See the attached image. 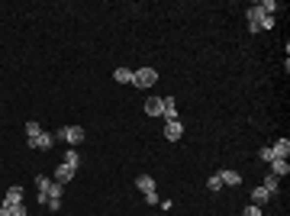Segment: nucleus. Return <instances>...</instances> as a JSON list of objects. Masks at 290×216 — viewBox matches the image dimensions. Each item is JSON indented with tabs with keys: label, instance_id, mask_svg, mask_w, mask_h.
<instances>
[{
	"label": "nucleus",
	"instance_id": "nucleus-1",
	"mask_svg": "<svg viewBox=\"0 0 290 216\" xmlns=\"http://www.w3.org/2000/svg\"><path fill=\"white\" fill-rule=\"evenodd\" d=\"M55 139H65L71 148H74V145L84 142V129H81V126H61V129L55 132Z\"/></svg>",
	"mask_w": 290,
	"mask_h": 216
},
{
	"label": "nucleus",
	"instance_id": "nucleus-2",
	"mask_svg": "<svg viewBox=\"0 0 290 216\" xmlns=\"http://www.w3.org/2000/svg\"><path fill=\"white\" fill-rule=\"evenodd\" d=\"M155 81H158L155 68H139V71H132V84H136V87H152Z\"/></svg>",
	"mask_w": 290,
	"mask_h": 216
},
{
	"label": "nucleus",
	"instance_id": "nucleus-3",
	"mask_svg": "<svg viewBox=\"0 0 290 216\" xmlns=\"http://www.w3.org/2000/svg\"><path fill=\"white\" fill-rule=\"evenodd\" d=\"M181 136H184V123H181V120H165V139L177 142Z\"/></svg>",
	"mask_w": 290,
	"mask_h": 216
},
{
	"label": "nucleus",
	"instance_id": "nucleus-4",
	"mask_svg": "<svg viewBox=\"0 0 290 216\" xmlns=\"http://www.w3.org/2000/svg\"><path fill=\"white\" fill-rule=\"evenodd\" d=\"M52 132H39V136H32V139H26V145L29 148H42V152H46V148H52Z\"/></svg>",
	"mask_w": 290,
	"mask_h": 216
},
{
	"label": "nucleus",
	"instance_id": "nucleus-5",
	"mask_svg": "<svg viewBox=\"0 0 290 216\" xmlns=\"http://www.w3.org/2000/svg\"><path fill=\"white\" fill-rule=\"evenodd\" d=\"M216 174H219L222 187H239V184H242V174H239V171H232V168H222V171H216Z\"/></svg>",
	"mask_w": 290,
	"mask_h": 216
},
{
	"label": "nucleus",
	"instance_id": "nucleus-6",
	"mask_svg": "<svg viewBox=\"0 0 290 216\" xmlns=\"http://www.w3.org/2000/svg\"><path fill=\"white\" fill-rule=\"evenodd\" d=\"M36 187H39V203H48V187H52V181H48L46 174H36Z\"/></svg>",
	"mask_w": 290,
	"mask_h": 216
},
{
	"label": "nucleus",
	"instance_id": "nucleus-7",
	"mask_svg": "<svg viewBox=\"0 0 290 216\" xmlns=\"http://www.w3.org/2000/svg\"><path fill=\"white\" fill-rule=\"evenodd\" d=\"M145 113L148 116H161L165 113V100H161V97H148V100H145Z\"/></svg>",
	"mask_w": 290,
	"mask_h": 216
},
{
	"label": "nucleus",
	"instance_id": "nucleus-8",
	"mask_svg": "<svg viewBox=\"0 0 290 216\" xmlns=\"http://www.w3.org/2000/svg\"><path fill=\"white\" fill-rule=\"evenodd\" d=\"M261 23H265V13H261L258 7H252V10H248V29L258 32V29H261Z\"/></svg>",
	"mask_w": 290,
	"mask_h": 216
},
{
	"label": "nucleus",
	"instance_id": "nucleus-9",
	"mask_svg": "<svg viewBox=\"0 0 290 216\" xmlns=\"http://www.w3.org/2000/svg\"><path fill=\"white\" fill-rule=\"evenodd\" d=\"M74 174H77V171H74V168H68V165H58V168H55V181H58V184H68Z\"/></svg>",
	"mask_w": 290,
	"mask_h": 216
},
{
	"label": "nucleus",
	"instance_id": "nucleus-10",
	"mask_svg": "<svg viewBox=\"0 0 290 216\" xmlns=\"http://www.w3.org/2000/svg\"><path fill=\"white\" fill-rule=\"evenodd\" d=\"M287 171H290L287 158H274V162H271V174H274V178H287Z\"/></svg>",
	"mask_w": 290,
	"mask_h": 216
},
{
	"label": "nucleus",
	"instance_id": "nucleus-11",
	"mask_svg": "<svg viewBox=\"0 0 290 216\" xmlns=\"http://www.w3.org/2000/svg\"><path fill=\"white\" fill-rule=\"evenodd\" d=\"M165 120H181V113H177V100L174 97H165Z\"/></svg>",
	"mask_w": 290,
	"mask_h": 216
},
{
	"label": "nucleus",
	"instance_id": "nucleus-12",
	"mask_svg": "<svg viewBox=\"0 0 290 216\" xmlns=\"http://www.w3.org/2000/svg\"><path fill=\"white\" fill-rule=\"evenodd\" d=\"M136 187H139L142 193H152V191H155V178H152V174H139V178H136Z\"/></svg>",
	"mask_w": 290,
	"mask_h": 216
},
{
	"label": "nucleus",
	"instance_id": "nucleus-13",
	"mask_svg": "<svg viewBox=\"0 0 290 216\" xmlns=\"http://www.w3.org/2000/svg\"><path fill=\"white\" fill-rule=\"evenodd\" d=\"M271 148H274V155H277V158H287V155H290V139H277Z\"/></svg>",
	"mask_w": 290,
	"mask_h": 216
},
{
	"label": "nucleus",
	"instance_id": "nucleus-14",
	"mask_svg": "<svg viewBox=\"0 0 290 216\" xmlns=\"http://www.w3.org/2000/svg\"><path fill=\"white\" fill-rule=\"evenodd\" d=\"M3 203H23V187H10L7 197H3Z\"/></svg>",
	"mask_w": 290,
	"mask_h": 216
},
{
	"label": "nucleus",
	"instance_id": "nucleus-15",
	"mask_svg": "<svg viewBox=\"0 0 290 216\" xmlns=\"http://www.w3.org/2000/svg\"><path fill=\"white\" fill-rule=\"evenodd\" d=\"M261 187H265L267 193H274L277 187H281V178H274V174H271V171H267V174H265V184H261Z\"/></svg>",
	"mask_w": 290,
	"mask_h": 216
},
{
	"label": "nucleus",
	"instance_id": "nucleus-16",
	"mask_svg": "<svg viewBox=\"0 0 290 216\" xmlns=\"http://www.w3.org/2000/svg\"><path fill=\"white\" fill-rule=\"evenodd\" d=\"M113 77L120 81V84H132V71H129V68H116Z\"/></svg>",
	"mask_w": 290,
	"mask_h": 216
},
{
	"label": "nucleus",
	"instance_id": "nucleus-17",
	"mask_svg": "<svg viewBox=\"0 0 290 216\" xmlns=\"http://www.w3.org/2000/svg\"><path fill=\"white\" fill-rule=\"evenodd\" d=\"M267 197H271V193H267L265 187H255V191H252V203H255V207H261V203H265Z\"/></svg>",
	"mask_w": 290,
	"mask_h": 216
},
{
	"label": "nucleus",
	"instance_id": "nucleus-18",
	"mask_svg": "<svg viewBox=\"0 0 290 216\" xmlns=\"http://www.w3.org/2000/svg\"><path fill=\"white\" fill-rule=\"evenodd\" d=\"M65 165H68V168H74V171H77V165H81V158H77V152H74V148H71V152L65 155Z\"/></svg>",
	"mask_w": 290,
	"mask_h": 216
},
{
	"label": "nucleus",
	"instance_id": "nucleus-19",
	"mask_svg": "<svg viewBox=\"0 0 290 216\" xmlns=\"http://www.w3.org/2000/svg\"><path fill=\"white\" fill-rule=\"evenodd\" d=\"M261 162H267V165H271V162H274V158H277V155H274V148H271V145H265V148H261Z\"/></svg>",
	"mask_w": 290,
	"mask_h": 216
},
{
	"label": "nucleus",
	"instance_id": "nucleus-20",
	"mask_svg": "<svg viewBox=\"0 0 290 216\" xmlns=\"http://www.w3.org/2000/svg\"><path fill=\"white\" fill-rule=\"evenodd\" d=\"M61 191H65V184H58V181H55V184L48 187V200H52V197H55V200H61Z\"/></svg>",
	"mask_w": 290,
	"mask_h": 216
},
{
	"label": "nucleus",
	"instance_id": "nucleus-21",
	"mask_svg": "<svg viewBox=\"0 0 290 216\" xmlns=\"http://www.w3.org/2000/svg\"><path fill=\"white\" fill-rule=\"evenodd\" d=\"M39 132H42V129H39V123H36V120H29V123H26V139H32V136H39Z\"/></svg>",
	"mask_w": 290,
	"mask_h": 216
},
{
	"label": "nucleus",
	"instance_id": "nucleus-22",
	"mask_svg": "<svg viewBox=\"0 0 290 216\" xmlns=\"http://www.w3.org/2000/svg\"><path fill=\"white\" fill-rule=\"evenodd\" d=\"M206 187H210V191H222V181H219V174H213V178L206 181Z\"/></svg>",
	"mask_w": 290,
	"mask_h": 216
},
{
	"label": "nucleus",
	"instance_id": "nucleus-23",
	"mask_svg": "<svg viewBox=\"0 0 290 216\" xmlns=\"http://www.w3.org/2000/svg\"><path fill=\"white\" fill-rule=\"evenodd\" d=\"M242 216H261V207H255V203H248V207H245V213Z\"/></svg>",
	"mask_w": 290,
	"mask_h": 216
},
{
	"label": "nucleus",
	"instance_id": "nucleus-24",
	"mask_svg": "<svg viewBox=\"0 0 290 216\" xmlns=\"http://www.w3.org/2000/svg\"><path fill=\"white\" fill-rule=\"evenodd\" d=\"M13 207L16 203H0V216H13Z\"/></svg>",
	"mask_w": 290,
	"mask_h": 216
},
{
	"label": "nucleus",
	"instance_id": "nucleus-25",
	"mask_svg": "<svg viewBox=\"0 0 290 216\" xmlns=\"http://www.w3.org/2000/svg\"><path fill=\"white\" fill-rule=\"evenodd\" d=\"M13 216H26V207H23V203H16V207H13Z\"/></svg>",
	"mask_w": 290,
	"mask_h": 216
}]
</instances>
